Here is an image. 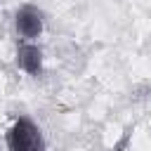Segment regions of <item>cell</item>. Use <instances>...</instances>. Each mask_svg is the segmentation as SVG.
I'll return each instance as SVG.
<instances>
[{"mask_svg":"<svg viewBox=\"0 0 151 151\" xmlns=\"http://www.w3.org/2000/svg\"><path fill=\"white\" fill-rule=\"evenodd\" d=\"M7 149L9 151H47L42 130L26 116L17 118L7 130Z\"/></svg>","mask_w":151,"mask_h":151,"instance_id":"1","label":"cell"},{"mask_svg":"<svg viewBox=\"0 0 151 151\" xmlns=\"http://www.w3.org/2000/svg\"><path fill=\"white\" fill-rule=\"evenodd\" d=\"M45 28V19L42 12L33 5H21L14 14V31L17 35H21L24 40H35Z\"/></svg>","mask_w":151,"mask_h":151,"instance_id":"2","label":"cell"},{"mask_svg":"<svg viewBox=\"0 0 151 151\" xmlns=\"http://www.w3.org/2000/svg\"><path fill=\"white\" fill-rule=\"evenodd\" d=\"M17 66L28 76H40L42 73V50L33 40H24L17 47Z\"/></svg>","mask_w":151,"mask_h":151,"instance_id":"3","label":"cell"}]
</instances>
